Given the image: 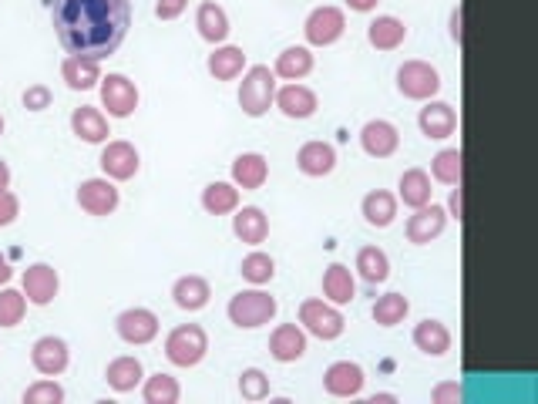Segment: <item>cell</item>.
Listing matches in <instances>:
<instances>
[{
	"mask_svg": "<svg viewBox=\"0 0 538 404\" xmlns=\"http://www.w3.org/2000/svg\"><path fill=\"white\" fill-rule=\"evenodd\" d=\"M444 229H448V209L438 206V202H428V206L414 209V216H407L404 236H407V243H414V246H428L438 240Z\"/></svg>",
	"mask_w": 538,
	"mask_h": 404,
	"instance_id": "30bf717a",
	"label": "cell"
},
{
	"mask_svg": "<svg viewBox=\"0 0 538 404\" xmlns=\"http://www.w3.org/2000/svg\"><path fill=\"white\" fill-rule=\"evenodd\" d=\"M61 401H64V388L54 378L34 381L31 388L24 391V404H61Z\"/></svg>",
	"mask_w": 538,
	"mask_h": 404,
	"instance_id": "7bdbcfd3",
	"label": "cell"
},
{
	"mask_svg": "<svg viewBox=\"0 0 538 404\" xmlns=\"http://www.w3.org/2000/svg\"><path fill=\"white\" fill-rule=\"evenodd\" d=\"M343 4H347L350 11H357V14H370V11H377L380 0H343Z\"/></svg>",
	"mask_w": 538,
	"mask_h": 404,
	"instance_id": "f907efd6",
	"label": "cell"
},
{
	"mask_svg": "<svg viewBox=\"0 0 538 404\" xmlns=\"http://www.w3.org/2000/svg\"><path fill=\"white\" fill-rule=\"evenodd\" d=\"M343 31H347V14L333 4L313 7L303 24V38L310 48H330V44H337L343 38Z\"/></svg>",
	"mask_w": 538,
	"mask_h": 404,
	"instance_id": "8992f818",
	"label": "cell"
},
{
	"mask_svg": "<svg viewBox=\"0 0 538 404\" xmlns=\"http://www.w3.org/2000/svg\"><path fill=\"white\" fill-rule=\"evenodd\" d=\"M397 202H404L407 209H421L434 202V189H431V176L424 169H407L397 179Z\"/></svg>",
	"mask_w": 538,
	"mask_h": 404,
	"instance_id": "4316f807",
	"label": "cell"
},
{
	"mask_svg": "<svg viewBox=\"0 0 538 404\" xmlns=\"http://www.w3.org/2000/svg\"><path fill=\"white\" fill-rule=\"evenodd\" d=\"M101 172H105V179L111 182H128L138 176V169H142V155L132 142L125 139H115L108 142L105 149H101Z\"/></svg>",
	"mask_w": 538,
	"mask_h": 404,
	"instance_id": "8fae6325",
	"label": "cell"
},
{
	"mask_svg": "<svg viewBox=\"0 0 538 404\" xmlns=\"http://www.w3.org/2000/svg\"><path fill=\"white\" fill-rule=\"evenodd\" d=\"M71 132L78 135L81 142L88 145H105L111 128H108V115L101 108H91V105H81L71 112Z\"/></svg>",
	"mask_w": 538,
	"mask_h": 404,
	"instance_id": "7402d4cb",
	"label": "cell"
},
{
	"mask_svg": "<svg viewBox=\"0 0 538 404\" xmlns=\"http://www.w3.org/2000/svg\"><path fill=\"white\" fill-rule=\"evenodd\" d=\"M397 91L411 101H431L441 91L438 68L428 61H404L397 68Z\"/></svg>",
	"mask_w": 538,
	"mask_h": 404,
	"instance_id": "52a82bcc",
	"label": "cell"
},
{
	"mask_svg": "<svg viewBox=\"0 0 538 404\" xmlns=\"http://www.w3.org/2000/svg\"><path fill=\"white\" fill-rule=\"evenodd\" d=\"M276 75L266 64H253V68L243 71V81H239V108L249 118H263L276 101Z\"/></svg>",
	"mask_w": 538,
	"mask_h": 404,
	"instance_id": "3957f363",
	"label": "cell"
},
{
	"mask_svg": "<svg viewBox=\"0 0 538 404\" xmlns=\"http://www.w3.org/2000/svg\"><path fill=\"white\" fill-rule=\"evenodd\" d=\"M411 341L414 347L421 354H428V357H444L451 351V344H454V337H451V330L441 324V320H421V324L414 327V334H411Z\"/></svg>",
	"mask_w": 538,
	"mask_h": 404,
	"instance_id": "83f0119b",
	"label": "cell"
},
{
	"mask_svg": "<svg viewBox=\"0 0 538 404\" xmlns=\"http://www.w3.org/2000/svg\"><path fill=\"white\" fill-rule=\"evenodd\" d=\"M239 394H243V401H266L269 378L259 371V367H246V371L239 374Z\"/></svg>",
	"mask_w": 538,
	"mask_h": 404,
	"instance_id": "b9f144b4",
	"label": "cell"
},
{
	"mask_svg": "<svg viewBox=\"0 0 538 404\" xmlns=\"http://www.w3.org/2000/svg\"><path fill=\"white\" fill-rule=\"evenodd\" d=\"M105 381H108V388H111V391L128 394V391L142 388V381H145V367H142V361H138V357L122 354V357H115V361H108V367H105Z\"/></svg>",
	"mask_w": 538,
	"mask_h": 404,
	"instance_id": "603a6c76",
	"label": "cell"
},
{
	"mask_svg": "<svg viewBox=\"0 0 538 404\" xmlns=\"http://www.w3.org/2000/svg\"><path fill=\"white\" fill-rule=\"evenodd\" d=\"M118 202H122V196H118V186L105 176L98 179H85L78 186V206L85 209L88 216H111L118 209Z\"/></svg>",
	"mask_w": 538,
	"mask_h": 404,
	"instance_id": "9a60e30c",
	"label": "cell"
},
{
	"mask_svg": "<svg viewBox=\"0 0 538 404\" xmlns=\"http://www.w3.org/2000/svg\"><path fill=\"white\" fill-rule=\"evenodd\" d=\"M185 7H189V0H155V17L159 21H175V17L185 14Z\"/></svg>",
	"mask_w": 538,
	"mask_h": 404,
	"instance_id": "7dc6e473",
	"label": "cell"
},
{
	"mask_svg": "<svg viewBox=\"0 0 538 404\" xmlns=\"http://www.w3.org/2000/svg\"><path fill=\"white\" fill-rule=\"evenodd\" d=\"M11 280H14V266H11V260H7L4 253H0V287H7Z\"/></svg>",
	"mask_w": 538,
	"mask_h": 404,
	"instance_id": "816d5d0a",
	"label": "cell"
},
{
	"mask_svg": "<svg viewBox=\"0 0 538 404\" xmlns=\"http://www.w3.org/2000/svg\"><path fill=\"white\" fill-rule=\"evenodd\" d=\"M51 24L61 48L85 58H108L132 27V0H54Z\"/></svg>",
	"mask_w": 538,
	"mask_h": 404,
	"instance_id": "6da1fadb",
	"label": "cell"
},
{
	"mask_svg": "<svg viewBox=\"0 0 538 404\" xmlns=\"http://www.w3.org/2000/svg\"><path fill=\"white\" fill-rule=\"evenodd\" d=\"M51 88L48 85H31L24 91V108L27 112H44V108H51Z\"/></svg>",
	"mask_w": 538,
	"mask_h": 404,
	"instance_id": "bcb514c9",
	"label": "cell"
},
{
	"mask_svg": "<svg viewBox=\"0 0 538 404\" xmlns=\"http://www.w3.org/2000/svg\"><path fill=\"white\" fill-rule=\"evenodd\" d=\"M0 189H11V165L0 159Z\"/></svg>",
	"mask_w": 538,
	"mask_h": 404,
	"instance_id": "f5cc1de1",
	"label": "cell"
},
{
	"mask_svg": "<svg viewBox=\"0 0 538 404\" xmlns=\"http://www.w3.org/2000/svg\"><path fill=\"white\" fill-rule=\"evenodd\" d=\"M364 381H367L364 367L357 361H337L323 371V391H327L330 398H360Z\"/></svg>",
	"mask_w": 538,
	"mask_h": 404,
	"instance_id": "e0dca14e",
	"label": "cell"
},
{
	"mask_svg": "<svg viewBox=\"0 0 538 404\" xmlns=\"http://www.w3.org/2000/svg\"><path fill=\"white\" fill-rule=\"evenodd\" d=\"M417 128H421L424 139L444 142L458 132V112L448 105V101H424V108L417 112Z\"/></svg>",
	"mask_w": 538,
	"mask_h": 404,
	"instance_id": "5bb4252c",
	"label": "cell"
},
{
	"mask_svg": "<svg viewBox=\"0 0 538 404\" xmlns=\"http://www.w3.org/2000/svg\"><path fill=\"white\" fill-rule=\"evenodd\" d=\"M461 21H465V11H461V4H458L451 11V41L458 44V48H461V38H465V34H461Z\"/></svg>",
	"mask_w": 538,
	"mask_h": 404,
	"instance_id": "681fc988",
	"label": "cell"
},
{
	"mask_svg": "<svg viewBox=\"0 0 538 404\" xmlns=\"http://www.w3.org/2000/svg\"><path fill=\"white\" fill-rule=\"evenodd\" d=\"M98 88H101V105L108 108V118H132L138 101H142L135 81L125 75H101Z\"/></svg>",
	"mask_w": 538,
	"mask_h": 404,
	"instance_id": "9c48e42d",
	"label": "cell"
},
{
	"mask_svg": "<svg viewBox=\"0 0 538 404\" xmlns=\"http://www.w3.org/2000/svg\"><path fill=\"white\" fill-rule=\"evenodd\" d=\"M300 327L306 334L320 337V341H337L343 330H347V317H343L337 303L323 297H310L300 303Z\"/></svg>",
	"mask_w": 538,
	"mask_h": 404,
	"instance_id": "5b68a950",
	"label": "cell"
},
{
	"mask_svg": "<svg viewBox=\"0 0 538 404\" xmlns=\"http://www.w3.org/2000/svg\"><path fill=\"white\" fill-rule=\"evenodd\" d=\"M354 270L360 273V280H367V283H384L387 277H391V256L380 250V246H364V250L357 253Z\"/></svg>",
	"mask_w": 538,
	"mask_h": 404,
	"instance_id": "8d00e7d4",
	"label": "cell"
},
{
	"mask_svg": "<svg viewBox=\"0 0 538 404\" xmlns=\"http://www.w3.org/2000/svg\"><path fill=\"white\" fill-rule=\"evenodd\" d=\"M428 176L434 182H441V186H461V179H465V152H461V149H441L431 159Z\"/></svg>",
	"mask_w": 538,
	"mask_h": 404,
	"instance_id": "d590c367",
	"label": "cell"
},
{
	"mask_svg": "<svg viewBox=\"0 0 538 404\" xmlns=\"http://www.w3.org/2000/svg\"><path fill=\"white\" fill-rule=\"evenodd\" d=\"M448 219H465V189L461 186H451V196H448Z\"/></svg>",
	"mask_w": 538,
	"mask_h": 404,
	"instance_id": "c3c4849f",
	"label": "cell"
},
{
	"mask_svg": "<svg viewBox=\"0 0 538 404\" xmlns=\"http://www.w3.org/2000/svg\"><path fill=\"white\" fill-rule=\"evenodd\" d=\"M71 364V351L68 344L61 341V337H37L34 347H31V367L41 378H61L64 371H68Z\"/></svg>",
	"mask_w": 538,
	"mask_h": 404,
	"instance_id": "7c38bea8",
	"label": "cell"
},
{
	"mask_svg": "<svg viewBox=\"0 0 538 404\" xmlns=\"http://www.w3.org/2000/svg\"><path fill=\"white\" fill-rule=\"evenodd\" d=\"M61 78L71 91H91L101 85V61L85 54H68L61 61Z\"/></svg>",
	"mask_w": 538,
	"mask_h": 404,
	"instance_id": "ffe728a7",
	"label": "cell"
},
{
	"mask_svg": "<svg viewBox=\"0 0 538 404\" xmlns=\"http://www.w3.org/2000/svg\"><path fill=\"white\" fill-rule=\"evenodd\" d=\"M397 196L394 192H387V189H370L364 202H360V216L367 219V226H374V229H387L397 219Z\"/></svg>",
	"mask_w": 538,
	"mask_h": 404,
	"instance_id": "484cf974",
	"label": "cell"
},
{
	"mask_svg": "<svg viewBox=\"0 0 538 404\" xmlns=\"http://www.w3.org/2000/svg\"><path fill=\"white\" fill-rule=\"evenodd\" d=\"M196 27H199V38L209 41V44H226L229 38V14L222 11L219 4H212V0H202L199 11H196Z\"/></svg>",
	"mask_w": 538,
	"mask_h": 404,
	"instance_id": "836d02e7",
	"label": "cell"
},
{
	"mask_svg": "<svg viewBox=\"0 0 538 404\" xmlns=\"http://www.w3.org/2000/svg\"><path fill=\"white\" fill-rule=\"evenodd\" d=\"M115 330H118V337H122L125 344L145 347V344H152L155 337H159L162 320H159L155 310H148V307H128V310H122V314L115 317Z\"/></svg>",
	"mask_w": 538,
	"mask_h": 404,
	"instance_id": "ba28073f",
	"label": "cell"
},
{
	"mask_svg": "<svg viewBox=\"0 0 538 404\" xmlns=\"http://www.w3.org/2000/svg\"><path fill=\"white\" fill-rule=\"evenodd\" d=\"M239 273H243V280L249 283V287H266V283L276 277V260L269 253L253 250L249 256H243V263H239Z\"/></svg>",
	"mask_w": 538,
	"mask_h": 404,
	"instance_id": "ab89813d",
	"label": "cell"
},
{
	"mask_svg": "<svg viewBox=\"0 0 538 404\" xmlns=\"http://www.w3.org/2000/svg\"><path fill=\"white\" fill-rule=\"evenodd\" d=\"M17 216H21V199H17L11 189H0V229L14 226Z\"/></svg>",
	"mask_w": 538,
	"mask_h": 404,
	"instance_id": "f6af8a7d",
	"label": "cell"
},
{
	"mask_svg": "<svg viewBox=\"0 0 538 404\" xmlns=\"http://www.w3.org/2000/svg\"><path fill=\"white\" fill-rule=\"evenodd\" d=\"M397 401V394H374V398H370V404H394Z\"/></svg>",
	"mask_w": 538,
	"mask_h": 404,
	"instance_id": "db71d44e",
	"label": "cell"
},
{
	"mask_svg": "<svg viewBox=\"0 0 538 404\" xmlns=\"http://www.w3.org/2000/svg\"><path fill=\"white\" fill-rule=\"evenodd\" d=\"M27 314V297L24 290L0 287V327H17Z\"/></svg>",
	"mask_w": 538,
	"mask_h": 404,
	"instance_id": "60d3db41",
	"label": "cell"
},
{
	"mask_svg": "<svg viewBox=\"0 0 538 404\" xmlns=\"http://www.w3.org/2000/svg\"><path fill=\"white\" fill-rule=\"evenodd\" d=\"M360 149H364L370 159H391V155L401 149V132H397V125L387 122V118H370V122L360 128Z\"/></svg>",
	"mask_w": 538,
	"mask_h": 404,
	"instance_id": "2e32d148",
	"label": "cell"
},
{
	"mask_svg": "<svg viewBox=\"0 0 538 404\" xmlns=\"http://www.w3.org/2000/svg\"><path fill=\"white\" fill-rule=\"evenodd\" d=\"M269 179V162L263 152H243L236 155L233 162V182L239 189L253 192V189H263Z\"/></svg>",
	"mask_w": 538,
	"mask_h": 404,
	"instance_id": "f546056e",
	"label": "cell"
},
{
	"mask_svg": "<svg viewBox=\"0 0 538 404\" xmlns=\"http://www.w3.org/2000/svg\"><path fill=\"white\" fill-rule=\"evenodd\" d=\"M246 71V51L236 44H216V51L209 54V75L216 81H236Z\"/></svg>",
	"mask_w": 538,
	"mask_h": 404,
	"instance_id": "d6a6232c",
	"label": "cell"
},
{
	"mask_svg": "<svg viewBox=\"0 0 538 404\" xmlns=\"http://www.w3.org/2000/svg\"><path fill=\"white\" fill-rule=\"evenodd\" d=\"M172 300L179 310H189V314H196V310L209 307L212 300V287L206 277H199V273H189V277H179L172 283Z\"/></svg>",
	"mask_w": 538,
	"mask_h": 404,
	"instance_id": "cb8c5ba5",
	"label": "cell"
},
{
	"mask_svg": "<svg viewBox=\"0 0 538 404\" xmlns=\"http://www.w3.org/2000/svg\"><path fill=\"white\" fill-rule=\"evenodd\" d=\"M354 297H357L354 270L343 263H330L327 270H323V300L337 303V307H347Z\"/></svg>",
	"mask_w": 538,
	"mask_h": 404,
	"instance_id": "d4e9b609",
	"label": "cell"
},
{
	"mask_svg": "<svg viewBox=\"0 0 538 404\" xmlns=\"http://www.w3.org/2000/svg\"><path fill=\"white\" fill-rule=\"evenodd\" d=\"M313 51L306 44H293V48H283L276 54V64H273V75L283 78V81H303L306 75L313 71Z\"/></svg>",
	"mask_w": 538,
	"mask_h": 404,
	"instance_id": "1f68e13d",
	"label": "cell"
},
{
	"mask_svg": "<svg viewBox=\"0 0 538 404\" xmlns=\"http://www.w3.org/2000/svg\"><path fill=\"white\" fill-rule=\"evenodd\" d=\"M296 169L310 179H323L337 169V149L330 142H303L296 152Z\"/></svg>",
	"mask_w": 538,
	"mask_h": 404,
	"instance_id": "d6986e66",
	"label": "cell"
},
{
	"mask_svg": "<svg viewBox=\"0 0 538 404\" xmlns=\"http://www.w3.org/2000/svg\"><path fill=\"white\" fill-rule=\"evenodd\" d=\"M367 41L374 44L377 51H397L407 41V24L394 14H380L367 27Z\"/></svg>",
	"mask_w": 538,
	"mask_h": 404,
	"instance_id": "4dcf8cb0",
	"label": "cell"
},
{
	"mask_svg": "<svg viewBox=\"0 0 538 404\" xmlns=\"http://www.w3.org/2000/svg\"><path fill=\"white\" fill-rule=\"evenodd\" d=\"M0 135H4V115H0Z\"/></svg>",
	"mask_w": 538,
	"mask_h": 404,
	"instance_id": "11a10c76",
	"label": "cell"
},
{
	"mask_svg": "<svg viewBox=\"0 0 538 404\" xmlns=\"http://www.w3.org/2000/svg\"><path fill=\"white\" fill-rule=\"evenodd\" d=\"M273 105L280 108L286 118H293V122H306V118L317 115L320 98H317V91H313V88L300 85V81H290V85L276 88V101H273Z\"/></svg>",
	"mask_w": 538,
	"mask_h": 404,
	"instance_id": "ac0fdd59",
	"label": "cell"
},
{
	"mask_svg": "<svg viewBox=\"0 0 538 404\" xmlns=\"http://www.w3.org/2000/svg\"><path fill=\"white\" fill-rule=\"evenodd\" d=\"M370 314H374V324L380 327H397L411 314V300H407L404 293H384V297H377Z\"/></svg>",
	"mask_w": 538,
	"mask_h": 404,
	"instance_id": "74e56055",
	"label": "cell"
},
{
	"mask_svg": "<svg viewBox=\"0 0 538 404\" xmlns=\"http://www.w3.org/2000/svg\"><path fill=\"white\" fill-rule=\"evenodd\" d=\"M229 320L239 327V330H256V327H266L269 320L280 314V300L273 293H266L263 287H253V290H239L226 307Z\"/></svg>",
	"mask_w": 538,
	"mask_h": 404,
	"instance_id": "7a4b0ae2",
	"label": "cell"
},
{
	"mask_svg": "<svg viewBox=\"0 0 538 404\" xmlns=\"http://www.w3.org/2000/svg\"><path fill=\"white\" fill-rule=\"evenodd\" d=\"M233 233H236V240L246 243V246L266 243V236H269V216H266L259 206L236 209V213H233Z\"/></svg>",
	"mask_w": 538,
	"mask_h": 404,
	"instance_id": "f1b7e54d",
	"label": "cell"
},
{
	"mask_svg": "<svg viewBox=\"0 0 538 404\" xmlns=\"http://www.w3.org/2000/svg\"><path fill=\"white\" fill-rule=\"evenodd\" d=\"M431 401L434 404H461L465 401V388L458 381H441L431 388Z\"/></svg>",
	"mask_w": 538,
	"mask_h": 404,
	"instance_id": "ee69618b",
	"label": "cell"
},
{
	"mask_svg": "<svg viewBox=\"0 0 538 404\" xmlns=\"http://www.w3.org/2000/svg\"><path fill=\"white\" fill-rule=\"evenodd\" d=\"M142 398L145 404H175L182 398V388L172 374H152V378L142 381Z\"/></svg>",
	"mask_w": 538,
	"mask_h": 404,
	"instance_id": "f35d334b",
	"label": "cell"
},
{
	"mask_svg": "<svg viewBox=\"0 0 538 404\" xmlns=\"http://www.w3.org/2000/svg\"><path fill=\"white\" fill-rule=\"evenodd\" d=\"M209 354V334L199 324H179L165 337V357L175 367H196Z\"/></svg>",
	"mask_w": 538,
	"mask_h": 404,
	"instance_id": "277c9868",
	"label": "cell"
},
{
	"mask_svg": "<svg viewBox=\"0 0 538 404\" xmlns=\"http://www.w3.org/2000/svg\"><path fill=\"white\" fill-rule=\"evenodd\" d=\"M21 290H24L27 303H34V307H48V303L58 297L61 277L51 263H31L21 277Z\"/></svg>",
	"mask_w": 538,
	"mask_h": 404,
	"instance_id": "4fadbf2b",
	"label": "cell"
},
{
	"mask_svg": "<svg viewBox=\"0 0 538 404\" xmlns=\"http://www.w3.org/2000/svg\"><path fill=\"white\" fill-rule=\"evenodd\" d=\"M269 354L280 364H293L306 354V330L300 324H280L269 334Z\"/></svg>",
	"mask_w": 538,
	"mask_h": 404,
	"instance_id": "44dd1931",
	"label": "cell"
},
{
	"mask_svg": "<svg viewBox=\"0 0 538 404\" xmlns=\"http://www.w3.org/2000/svg\"><path fill=\"white\" fill-rule=\"evenodd\" d=\"M202 209L209 216H229L239 209V186L236 182H209L202 189Z\"/></svg>",
	"mask_w": 538,
	"mask_h": 404,
	"instance_id": "e575fe53",
	"label": "cell"
}]
</instances>
